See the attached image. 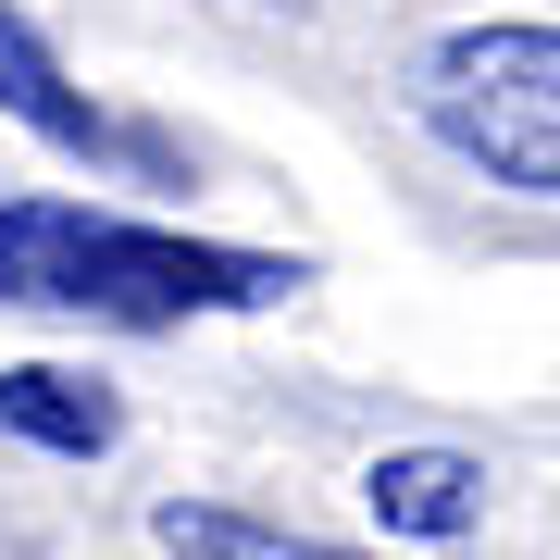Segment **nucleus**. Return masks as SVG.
<instances>
[{"instance_id":"nucleus-1","label":"nucleus","mask_w":560,"mask_h":560,"mask_svg":"<svg viewBox=\"0 0 560 560\" xmlns=\"http://www.w3.org/2000/svg\"><path fill=\"white\" fill-rule=\"evenodd\" d=\"M300 287L275 249H212L162 224L88 212V200H0V300L13 312H88V324H200V312H261Z\"/></svg>"},{"instance_id":"nucleus-2","label":"nucleus","mask_w":560,"mask_h":560,"mask_svg":"<svg viewBox=\"0 0 560 560\" xmlns=\"http://www.w3.org/2000/svg\"><path fill=\"white\" fill-rule=\"evenodd\" d=\"M423 125L474 175L560 200V25H460L423 50Z\"/></svg>"},{"instance_id":"nucleus-6","label":"nucleus","mask_w":560,"mask_h":560,"mask_svg":"<svg viewBox=\"0 0 560 560\" xmlns=\"http://www.w3.org/2000/svg\"><path fill=\"white\" fill-rule=\"evenodd\" d=\"M162 536L187 560H361V548H324V536H261V523H224V511H162Z\"/></svg>"},{"instance_id":"nucleus-4","label":"nucleus","mask_w":560,"mask_h":560,"mask_svg":"<svg viewBox=\"0 0 560 560\" xmlns=\"http://www.w3.org/2000/svg\"><path fill=\"white\" fill-rule=\"evenodd\" d=\"M0 436L62 448V460H101V448L125 436V411H113V386L62 374V361H13V374H0Z\"/></svg>"},{"instance_id":"nucleus-5","label":"nucleus","mask_w":560,"mask_h":560,"mask_svg":"<svg viewBox=\"0 0 560 560\" xmlns=\"http://www.w3.org/2000/svg\"><path fill=\"white\" fill-rule=\"evenodd\" d=\"M0 113H13V125H38V138H50V150H88V162H101V150H113V125H101V113H88V101H75V88H62V62L38 50V25H25V13H13V0H0Z\"/></svg>"},{"instance_id":"nucleus-3","label":"nucleus","mask_w":560,"mask_h":560,"mask_svg":"<svg viewBox=\"0 0 560 560\" xmlns=\"http://www.w3.org/2000/svg\"><path fill=\"white\" fill-rule=\"evenodd\" d=\"M361 499H374L386 536L448 548V536H474V523H486V474H474L460 448H386L374 474H361Z\"/></svg>"}]
</instances>
